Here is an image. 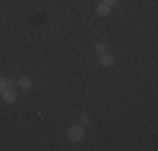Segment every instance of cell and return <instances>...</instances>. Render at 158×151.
<instances>
[{"mask_svg": "<svg viewBox=\"0 0 158 151\" xmlns=\"http://www.w3.org/2000/svg\"><path fill=\"white\" fill-rule=\"evenodd\" d=\"M82 136H84V129L81 126H73L69 131H67V138L71 141H81Z\"/></svg>", "mask_w": 158, "mask_h": 151, "instance_id": "6da1fadb", "label": "cell"}, {"mask_svg": "<svg viewBox=\"0 0 158 151\" xmlns=\"http://www.w3.org/2000/svg\"><path fill=\"white\" fill-rule=\"evenodd\" d=\"M2 97H3V101H5V103H9V104L15 103V92H14L12 89H3L2 91Z\"/></svg>", "mask_w": 158, "mask_h": 151, "instance_id": "7a4b0ae2", "label": "cell"}, {"mask_svg": "<svg viewBox=\"0 0 158 151\" xmlns=\"http://www.w3.org/2000/svg\"><path fill=\"white\" fill-rule=\"evenodd\" d=\"M101 64H103L104 67H111L113 64H114V57H113L111 54H103L101 55Z\"/></svg>", "mask_w": 158, "mask_h": 151, "instance_id": "3957f363", "label": "cell"}, {"mask_svg": "<svg viewBox=\"0 0 158 151\" xmlns=\"http://www.w3.org/2000/svg\"><path fill=\"white\" fill-rule=\"evenodd\" d=\"M98 14H99L101 17H106V15L110 14V5H108V3H101V5L98 7Z\"/></svg>", "mask_w": 158, "mask_h": 151, "instance_id": "277c9868", "label": "cell"}, {"mask_svg": "<svg viewBox=\"0 0 158 151\" xmlns=\"http://www.w3.org/2000/svg\"><path fill=\"white\" fill-rule=\"evenodd\" d=\"M31 84H32V81L29 77H22L20 81H19V86H20L22 89H29V88H31Z\"/></svg>", "mask_w": 158, "mask_h": 151, "instance_id": "5b68a950", "label": "cell"}, {"mask_svg": "<svg viewBox=\"0 0 158 151\" xmlns=\"http://www.w3.org/2000/svg\"><path fill=\"white\" fill-rule=\"evenodd\" d=\"M17 84H19L17 81H12V79H5V86H7V89H12V88H15Z\"/></svg>", "mask_w": 158, "mask_h": 151, "instance_id": "8992f818", "label": "cell"}, {"mask_svg": "<svg viewBox=\"0 0 158 151\" xmlns=\"http://www.w3.org/2000/svg\"><path fill=\"white\" fill-rule=\"evenodd\" d=\"M96 51L101 52V54H104V52H106V45H104V44H98L96 45Z\"/></svg>", "mask_w": 158, "mask_h": 151, "instance_id": "52a82bcc", "label": "cell"}, {"mask_svg": "<svg viewBox=\"0 0 158 151\" xmlns=\"http://www.w3.org/2000/svg\"><path fill=\"white\" fill-rule=\"evenodd\" d=\"M81 123H82V124L89 123V116H88V114H81Z\"/></svg>", "mask_w": 158, "mask_h": 151, "instance_id": "ba28073f", "label": "cell"}, {"mask_svg": "<svg viewBox=\"0 0 158 151\" xmlns=\"http://www.w3.org/2000/svg\"><path fill=\"white\" fill-rule=\"evenodd\" d=\"M3 89H7V86H5V79H0V92H2Z\"/></svg>", "mask_w": 158, "mask_h": 151, "instance_id": "9c48e42d", "label": "cell"}, {"mask_svg": "<svg viewBox=\"0 0 158 151\" xmlns=\"http://www.w3.org/2000/svg\"><path fill=\"white\" fill-rule=\"evenodd\" d=\"M104 3H108V5H116V0H104Z\"/></svg>", "mask_w": 158, "mask_h": 151, "instance_id": "30bf717a", "label": "cell"}]
</instances>
